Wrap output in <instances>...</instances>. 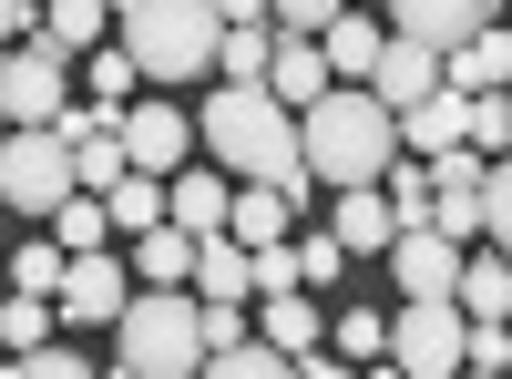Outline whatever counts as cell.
<instances>
[{
    "label": "cell",
    "mask_w": 512,
    "mask_h": 379,
    "mask_svg": "<svg viewBox=\"0 0 512 379\" xmlns=\"http://www.w3.org/2000/svg\"><path fill=\"white\" fill-rule=\"evenodd\" d=\"M195 144L226 164L236 185H277V195H308V144H297V113L267 93V82H216L195 103Z\"/></svg>",
    "instance_id": "6da1fadb"
},
{
    "label": "cell",
    "mask_w": 512,
    "mask_h": 379,
    "mask_svg": "<svg viewBox=\"0 0 512 379\" xmlns=\"http://www.w3.org/2000/svg\"><path fill=\"white\" fill-rule=\"evenodd\" d=\"M297 144H308V175L318 185H379L400 164V113L369 93V82H338V93H318L308 113H297Z\"/></svg>",
    "instance_id": "7a4b0ae2"
},
{
    "label": "cell",
    "mask_w": 512,
    "mask_h": 379,
    "mask_svg": "<svg viewBox=\"0 0 512 379\" xmlns=\"http://www.w3.org/2000/svg\"><path fill=\"white\" fill-rule=\"evenodd\" d=\"M113 41L134 52L144 82H216L226 11H216V0H123V11H113Z\"/></svg>",
    "instance_id": "3957f363"
},
{
    "label": "cell",
    "mask_w": 512,
    "mask_h": 379,
    "mask_svg": "<svg viewBox=\"0 0 512 379\" xmlns=\"http://www.w3.org/2000/svg\"><path fill=\"white\" fill-rule=\"evenodd\" d=\"M205 369V308L195 287H134L113 318V379H195Z\"/></svg>",
    "instance_id": "277c9868"
},
{
    "label": "cell",
    "mask_w": 512,
    "mask_h": 379,
    "mask_svg": "<svg viewBox=\"0 0 512 379\" xmlns=\"http://www.w3.org/2000/svg\"><path fill=\"white\" fill-rule=\"evenodd\" d=\"M72 195H82V175H72L62 123H11V134H0V205H11L21 226H52Z\"/></svg>",
    "instance_id": "5b68a950"
},
{
    "label": "cell",
    "mask_w": 512,
    "mask_h": 379,
    "mask_svg": "<svg viewBox=\"0 0 512 379\" xmlns=\"http://www.w3.org/2000/svg\"><path fill=\"white\" fill-rule=\"evenodd\" d=\"M390 359H400V379H461V359H472V318H461V298H400Z\"/></svg>",
    "instance_id": "8992f818"
},
{
    "label": "cell",
    "mask_w": 512,
    "mask_h": 379,
    "mask_svg": "<svg viewBox=\"0 0 512 379\" xmlns=\"http://www.w3.org/2000/svg\"><path fill=\"white\" fill-rule=\"evenodd\" d=\"M52 308H62V328H113L123 308H134V267H123V246H82V257L62 267V287H52Z\"/></svg>",
    "instance_id": "52a82bcc"
},
{
    "label": "cell",
    "mask_w": 512,
    "mask_h": 379,
    "mask_svg": "<svg viewBox=\"0 0 512 379\" xmlns=\"http://www.w3.org/2000/svg\"><path fill=\"white\" fill-rule=\"evenodd\" d=\"M62 103H72V62L52 41H11L0 52V113L11 123H62Z\"/></svg>",
    "instance_id": "ba28073f"
},
{
    "label": "cell",
    "mask_w": 512,
    "mask_h": 379,
    "mask_svg": "<svg viewBox=\"0 0 512 379\" xmlns=\"http://www.w3.org/2000/svg\"><path fill=\"white\" fill-rule=\"evenodd\" d=\"M379 21H390L400 41H431V52L451 62L461 41H482L502 21V0H379Z\"/></svg>",
    "instance_id": "9c48e42d"
},
{
    "label": "cell",
    "mask_w": 512,
    "mask_h": 379,
    "mask_svg": "<svg viewBox=\"0 0 512 379\" xmlns=\"http://www.w3.org/2000/svg\"><path fill=\"white\" fill-rule=\"evenodd\" d=\"M185 144H195V113L144 93L134 113H123V154H134V175H185Z\"/></svg>",
    "instance_id": "30bf717a"
},
{
    "label": "cell",
    "mask_w": 512,
    "mask_h": 379,
    "mask_svg": "<svg viewBox=\"0 0 512 379\" xmlns=\"http://www.w3.org/2000/svg\"><path fill=\"white\" fill-rule=\"evenodd\" d=\"M482 175H492V164H482L472 144L431 154V226H441V236H461V246L482 236Z\"/></svg>",
    "instance_id": "8fae6325"
},
{
    "label": "cell",
    "mask_w": 512,
    "mask_h": 379,
    "mask_svg": "<svg viewBox=\"0 0 512 379\" xmlns=\"http://www.w3.org/2000/svg\"><path fill=\"white\" fill-rule=\"evenodd\" d=\"M390 277H400V298H451V287H461V236L400 226L390 236Z\"/></svg>",
    "instance_id": "7c38bea8"
},
{
    "label": "cell",
    "mask_w": 512,
    "mask_h": 379,
    "mask_svg": "<svg viewBox=\"0 0 512 379\" xmlns=\"http://www.w3.org/2000/svg\"><path fill=\"white\" fill-rule=\"evenodd\" d=\"M164 216H175L185 236H226V216H236L226 164H185V175H164Z\"/></svg>",
    "instance_id": "4fadbf2b"
},
{
    "label": "cell",
    "mask_w": 512,
    "mask_h": 379,
    "mask_svg": "<svg viewBox=\"0 0 512 379\" xmlns=\"http://www.w3.org/2000/svg\"><path fill=\"white\" fill-rule=\"evenodd\" d=\"M267 93L287 103V113H308L318 93H338V72H328V52L308 31H277V52H267Z\"/></svg>",
    "instance_id": "5bb4252c"
},
{
    "label": "cell",
    "mask_w": 512,
    "mask_h": 379,
    "mask_svg": "<svg viewBox=\"0 0 512 379\" xmlns=\"http://www.w3.org/2000/svg\"><path fill=\"white\" fill-rule=\"evenodd\" d=\"M369 93L390 103V113H410V103H431V93H441V52H431V41H400V31H390V52H379V72H369Z\"/></svg>",
    "instance_id": "9a60e30c"
},
{
    "label": "cell",
    "mask_w": 512,
    "mask_h": 379,
    "mask_svg": "<svg viewBox=\"0 0 512 379\" xmlns=\"http://www.w3.org/2000/svg\"><path fill=\"white\" fill-rule=\"evenodd\" d=\"M451 144H472V93H451V82H441L431 103H410V113H400V154L431 164V154H451Z\"/></svg>",
    "instance_id": "2e32d148"
},
{
    "label": "cell",
    "mask_w": 512,
    "mask_h": 379,
    "mask_svg": "<svg viewBox=\"0 0 512 379\" xmlns=\"http://www.w3.org/2000/svg\"><path fill=\"white\" fill-rule=\"evenodd\" d=\"M123 267H134V287H195V236L164 216L144 236H123Z\"/></svg>",
    "instance_id": "e0dca14e"
},
{
    "label": "cell",
    "mask_w": 512,
    "mask_h": 379,
    "mask_svg": "<svg viewBox=\"0 0 512 379\" xmlns=\"http://www.w3.org/2000/svg\"><path fill=\"white\" fill-rule=\"evenodd\" d=\"M318 52H328V72H338V82H369V72H379V52H390V21H369L359 0H349V11L318 31Z\"/></svg>",
    "instance_id": "ac0fdd59"
},
{
    "label": "cell",
    "mask_w": 512,
    "mask_h": 379,
    "mask_svg": "<svg viewBox=\"0 0 512 379\" xmlns=\"http://www.w3.org/2000/svg\"><path fill=\"white\" fill-rule=\"evenodd\" d=\"M328 236L349 246V257H390L400 216H390V195H379V185H349V195H338V216H328Z\"/></svg>",
    "instance_id": "d6986e66"
},
{
    "label": "cell",
    "mask_w": 512,
    "mask_h": 379,
    "mask_svg": "<svg viewBox=\"0 0 512 379\" xmlns=\"http://www.w3.org/2000/svg\"><path fill=\"white\" fill-rule=\"evenodd\" d=\"M451 93H512V21H492L482 41H461V52L441 62Z\"/></svg>",
    "instance_id": "ffe728a7"
},
{
    "label": "cell",
    "mask_w": 512,
    "mask_h": 379,
    "mask_svg": "<svg viewBox=\"0 0 512 379\" xmlns=\"http://www.w3.org/2000/svg\"><path fill=\"white\" fill-rule=\"evenodd\" d=\"M195 298H256V246L195 236Z\"/></svg>",
    "instance_id": "44dd1931"
},
{
    "label": "cell",
    "mask_w": 512,
    "mask_h": 379,
    "mask_svg": "<svg viewBox=\"0 0 512 379\" xmlns=\"http://www.w3.org/2000/svg\"><path fill=\"white\" fill-rule=\"evenodd\" d=\"M451 298H461V318H472V328L512 318V257H502V246H492V257H461V287H451Z\"/></svg>",
    "instance_id": "7402d4cb"
},
{
    "label": "cell",
    "mask_w": 512,
    "mask_h": 379,
    "mask_svg": "<svg viewBox=\"0 0 512 379\" xmlns=\"http://www.w3.org/2000/svg\"><path fill=\"white\" fill-rule=\"evenodd\" d=\"M103 21H113V0H41V41H52L62 62L103 52Z\"/></svg>",
    "instance_id": "603a6c76"
},
{
    "label": "cell",
    "mask_w": 512,
    "mask_h": 379,
    "mask_svg": "<svg viewBox=\"0 0 512 379\" xmlns=\"http://www.w3.org/2000/svg\"><path fill=\"white\" fill-rule=\"evenodd\" d=\"M256 339L287 349V359H308V349H328V318H318L308 287H287V298H267V328H256Z\"/></svg>",
    "instance_id": "cb8c5ba5"
},
{
    "label": "cell",
    "mask_w": 512,
    "mask_h": 379,
    "mask_svg": "<svg viewBox=\"0 0 512 379\" xmlns=\"http://www.w3.org/2000/svg\"><path fill=\"white\" fill-rule=\"evenodd\" d=\"M287 216H297V195H277V185H236L226 236H236V246H287Z\"/></svg>",
    "instance_id": "d4e9b609"
},
{
    "label": "cell",
    "mask_w": 512,
    "mask_h": 379,
    "mask_svg": "<svg viewBox=\"0 0 512 379\" xmlns=\"http://www.w3.org/2000/svg\"><path fill=\"white\" fill-rule=\"evenodd\" d=\"M52 328H62V308L52 298H31V287H11V298H0V349H52Z\"/></svg>",
    "instance_id": "484cf974"
},
{
    "label": "cell",
    "mask_w": 512,
    "mask_h": 379,
    "mask_svg": "<svg viewBox=\"0 0 512 379\" xmlns=\"http://www.w3.org/2000/svg\"><path fill=\"white\" fill-rule=\"evenodd\" d=\"M267 52H277V21H236L216 41V82H267Z\"/></svg>",
    "instance_id": "4316f807"
},
{
    "label": "cell",
    "mask_w": 512,
    "mask_h": 379,
    "mask_svg": "<svg viewBox=\"0 0 512 379\" xmlns=\"http://www.w3.org/2000/svg\"><path fill=\"white\" fill-rule=\"evenodd\" d=\"M72 82H82V93H93L103 113H123V103H134V82H144V72H134V52L113 41V52H82V72H72Z\"/></svg>",
    "instance_id": "83f0119b"
},
{
    "label": "cell",
    "mask_w": 512,
    "mask_h": 379,
    "mask_svg": "<svg viewBox=\"0 0 512 379\" xmlns=\"http://www.w3.org/2000/svg\"><path fill=\"white\" fill-rule=\"evenodd\" d=\"M328 349H338V359H359V369H369V359H390V318H379V308H338V318H328Z\"/></svg>",
    "instance_id": "f1b7e54d"
},
{
    "label": "cell",
    "mask_w": 512,
    "mask_h": 379,
    "mask_svg": "<svg viewBox=\"0 0 512 379\" xmlns=\"http://www.w3.org/2000/svg\"><path fill=\"white\" fill-rule=\"evenodd\" d=\"M103 205H113V236H144V226H164V175H123Z\"/></svg>",
    "instance_id": "f546056e"
},
{
    "label": "cell",
    "mask_w": 512,
    "mask_h": 379,
    "mask_svg": "<svg viewBox=\"0 0 512 379\" xmlns=\"http://www.w3.org/2000/svg\"><path fill=\"white\" fill-rule=\"evenodd\" d=\"M379 195H390L400 226H431V164H420V154H400L390 175H379Z\"/></svg>",
    "instance_id": "4dcf8cb0"
},
{
    "label": "cell",
    "mask_w": 512,
    "mask_h": 379,
    "mask_svg": "<svg viewBox=\"0 0 512 379\" xmlns=\"http://www.w3.org/2000/svg\"><path fill=\"white\" fill-rule=\"evenodd\" d=\"M195 379H297V359H287V349H267V339H246V349H216Z\"/></svg>",
    "instance_id": "1f68e13d"
},
{
    "label": "cell",
    "mask_w": 512,
    "mask_h": 379,
    "mask_svg": "<svg viewBox=\"0 0 512 379\" xmlns=\"http://www.w3.org/2000/svg\"><path fill=\"white\" fill-rule=\"evenodd\" d=\"M52 236L72 246V257H82V246H113V205H103V195H72L62 216H52Z\"/></svg>",
    "instance_id": "d6a6232c"
},
{
    "label": "cell",
    "mask_w": 512,
    "mask_h": 379,
    "mask_svg": "<svg viewBox=\"0 0 512 379\" xmlns=\"http://www.w3.org/2000/svg\"><path fill=\"white\" fill-rule=\"evenodd\" d=\"M0 379H103V369L82 359V349H62V339H52V349H21V359H0Z\"/></svg>",
    "instance_id": "836d02e7"
},
{
    "label": "cell",
    "mask_w": 512,
    "mask_h": 379,
    "mask_svg": "<svg viewBox=\"0 0 512 379\" xmlns=\"http://www.w3.org/2000/svg\"><path fill=\"white\" fill-rule=\"evenodd\" d=\"M338 277H349V246H338V236H297V287H308V298H328Z\"/></svg>",
    "instance_id": "e575fe53"
},
{
    "label": "cell",
    "mask_w": 512,
    "mask_h": 379,
    "mask_svg": "<svg viewBox=\"0 0 512 379\" xmlns=\"http://www.w3.org/2000/svg\"><path fill=\"white\" fill-rule=\"evenodd\" d=\"M472 154H482V164L512 154V93H472Z\"/></svg>",
    "instance_id": "d590c367"
},
{
    "label": "cell",
    "mask_w": 512,
    "mask_h": 379,
    "mask_svg": "<svg viewBox=\"0 0 512 379\" xmlns=\"http://www.w3.org/2000/svg\"><path fill=\"white\" fill-rule=\"evenodd\" d=\"M62 267H72V246H62V236H52V246H21V257H11V287L52 298V287H62Z\"/></svg>",
    "instance_id": "8d00e7d4"
},
{
    "label": "cell",
    "mask_w": 512,
    "mask_h": 379,
    "mask_svg": "<svg viewBox=\"0 0 512 379\" xmlns=\"http://www.w3.org/2000/svg\"><path fill=\"white\" fill-rule=\"evenodd\" d=\"M482 236H492L502 257H512V154H502L492 175H482Z\"/></svg>",
    "instance_id": "74e56055"
},
{
    "label": "cell",
    "mask_w": 512,
    "mask_h": 379,
    "mask_svg": "<svg viewBox=\"0 0 512 379\" xmlns=\"http://www.w3.org/2000/svg\"><path fill=\"white\" fill-rule=\"evenodd\" d=\"M338 11H349V0H267V21H277V31H308V41H318Z\"/></svg>",
    "instance_id": "f35d334b"
},
{
    "label": "cell",
    "mask_w": 512,
    "mask_h": 379,
    "mask_svg": "<svg viewBox=\"0 0 512 379\" xmlns=\"http://www.w3.org/2000/svg\"><path fill=\"white\" fill-rule=\"evenodd\" d=\"M297 287V236L287 246H256V298H287Z\"/></svg>",
    "instance_id": "ab89813d"
},
{
    "label": "cell",
    "mask_w": 512,
    "mask_h": 379,
    "mask_svg": "<svg viewBox=\"0 0 512 379\" xmlns=\"http://www.w3.org/2000/svg\"><path fill=\"white\" fill-rule=\"evenodd\" d=\"M461 369H502V379H512V318L472 328V359H461Z\"/></svg>",
    "instance_id": "60d3db41"
},
{
    "label": "cell",
    "mask_w": 512,
    "mask_h": 379,
    "mask_svg": "<svg viewBox=\"0 0 512 379\" xmlns=\"http://www.w3.org/2000/svg\"><path fill=\"white\" fill-rule=\"evenodd\" d=\"M11 41H41V0H0V52Z\"/></svg>",
    "instance_id": "b9f144b4"
},
{
    "label": "cell",
    "mask_w": 512,
    "mask_h": 379,
    "mask_svg": "<svg viewBox=\"0 0 512 379\" xmlns=\"http://www.w3.org/2000/svg\"><path fill=\"white\" fill-rule=\"evenodd\" d=\"M297 379H359V359H338V349H308V359H297Z\"/></svg>",
    "instance_id": "7bdbcfd3"
},
{
    "label": "cell",
    "mask_w": 512,
    "mask_h": 379,
    "mask_svg": "<svg viewBox=\"0 0 512 379\" xmlns=\"http://www.w3.org/2000/svg\"><path fill=\"white\" fill-rule=\"evenodd\" d=\"M216 11H226V31H236V21H267V0H216Z\"/></svg>",
    "instance_id": "ee69618b"
},
{
    "label": "cell",
    "mask_w": 512,
    "mask_h": 379,
    "mask_svg": "<svg viewBox=\"0 0 512 379\" xmlns=\"http://www.w3.org/2000/svg\"><path fill=\"white\" fill-rule=\"evenodd\" d=\"M359 379H400V359H369V369H359Z\"/></svg>",
    "instance_id": "f6af8a7d"
},
{
    "label": "cell",
    "mask_w": 512,
    "mask_h": 379,
    "mask_svg": "<svg viewBox=\"0 0 512 379\" xmlns=\"http://www.w3.org/2000/svg\"><path fill=\"white\" fill-rule=\"evenodd\" d=\"M0 298H11V257H0Z\"/></svg>",
    "instance_id": "bcb514c9"
},
{
    "label": "cell",
    "mask_w": 512,
    "mask_h": 379,
    "mask_svg": "<svg viewBox=\"0 0 512 379\" xmlns=\"http://www.w3.org/2000/svg\"><path fill=\"white\" fill-rule=\"evenodd\" d=\"M461 379H502V369H461Z\"/></svg>",
    "instance_id": "7dc6e473"
},
{
    "label": "cell",
    "mask_w": 512,
    "mask_h": 379,
    "mask_svg": "<svg viewBox=\"0 0 512 379\" xmlns=\"http://www.w3.org/2000/svg\"><path fill=\"white\" fill-rule=\"evenodd\" d=\"M0 134H11V113H0Z\"/></svg>",
    "instance_id": "c3c4849f"
},
{
    "label": "cell",
    "mask_w": 512,
    "mask_h": 379,
    "mask_svg": "<svg viewBox=\"0 0 512 379\" xmlns=\"http://www.w3.org/2000/svg\"><path fill=\"white\" fill-rule=\"evenodd\" d=\"M0 216H11V205H0Z\"/></svg>",
    "instance_id": "681fc988"
},
{
    "label": "cell",
    "mask_w": 512,
    "mask_h": 379,
    "mask_svg": "<svg viewBox=\"0 0 512 379\" xmlns=\"http://www.w3.org/2000/svg\"><path fill=\"white\" fill-rule=\"evenodd\" d=\"M113 11H123V0H113Z\"/></svg>",
    "instance_id": "f907efd6"
}]
</instances>
